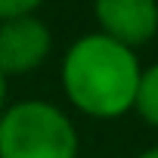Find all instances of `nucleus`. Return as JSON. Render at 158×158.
Listing matches in <instances>:
<instances>
[{"label": "nucleus", "instance_id": "20e7f679", "mask_svg": "<svg viewBox=\"0 0 158 158\" xmlns=\"http://www.w3.org/2000/svg\"><path fill=\"white\" fill-rule=\"evenodd\" d=\"M93 16L106 37L139 50L158 34V0H93Z\"/></svg>", "mask_w": 158, "mask_h": 158}, {"label": "nucleus", "instance_id": "7ed1b4c3", "mask_svg": "<svg viewBox=\"0 0 158 158\" xmlns=\"http://www.w3.org/2000/svg\"><path fill=\"white\" fill-rule=\"evenodd\" d=\"M53 53L50 25L34 16H16L0 22V71L6 77L31 74Z\"/></svg>", "mask_w": 158, "mask_h": 158}, {"label": "nucleus", "instance_id": "6e6552de", "mask_svg": "<svg viewBox=\"0 0 158 158\" xmlns=\"http://www.w3.org/2000/svg\"><path fill=\"white\" fill-rule=\"evenodd\" d=\"M136 158H158V146H152V149H146V152H139Z\"/></svg>", "mask_w": 158, "mask_h": 158}, {"label": "nucleus", "instance_id": "f257e3e1", "mask_svg": "<svg viewBox=\"0 0 158 158\" xmlns=\"http://www.w3.org/2000/svg\"><path fill=\"white\" fill-rule=\"evenodd\" d=\"M139 71L143 65L136 50L106 37L102 31H93L81 34L65 50L59 77L71 109L96 121H115L133 109Z\"/></svg>", "mask_w": 158, "mask_h": 158}, {"label": "nucleus", "instance_id": "0eeeda50", "mask_svg": "<svg viewBox=\"0 0 158 158\" xmlns=\"http://www.w3.org/2000/svg\"><path fill=\"white\" fill-rule=\"evenodd\" d=\"M6 81H10V77L0 71V115H3V109L10 106V84H6Z\"/></svg>", "mask_w": 158, "mask_h": 158}, {"label": "nucleus", "instance_id": "39448f33", "mask_svg": "<svg viewBox=\"0 0 158 158\" xmlns=\"http://www.w3.org/2000/svg\"><path fill=\"white\" fill-rule=\"evenodd\" d=\"M133 115H139L149 127H158V62L139 71L136 93H133Z\"/></svg>", "mask_w": 158, "mask_h": 158}, {"label": "nucleus", "instance_id": "423d86ee", "mask_svg": "<svg viewBox=\"0 0 158 158\" xmlns=\"http://www.w3.org/2000/svg\"><path fill=\"white\" fill-rule=\"evenodd\" d=\"M47 0H0V22L16 16H34Z\"/></svg>", "mask_w": 158, "mask_h": 158}, {"label": "nucleus", "instance_id": "f03ea898", "mask_svg": "<svg viewBox=\"0 0 158 158\" xmlns=\"http://www.w3.org/2000/svg\"><path fill=\"white\" fill-rule=\"evenodd\" d=\"M74 121L47 99H16L0 115V158H77Z\"/></svg>", "mask_w": 158, "mask_h": 158}]
</instances>
